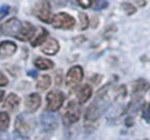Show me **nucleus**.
<instances>
[{
  "label": "nucleus",
  "mask_w": 150,
  "mask_h": 140,
  "mask_svg": "<svg viewBox=\"0 0 150 140\" xmlns=\"http://www.w3.org/2000/svg\"><path fill=\"white\" fill-rule=\"evenodd\" d=\"M108 107V101H107V96L101 93L97 94L96 100L91 104V106L88 108L87 114H86V120L87 121H94L96 119H98L101 116V114L107 109Z\"/></svg>",
  "instance_id": "nucleus-1"
},
{
  "label": "nucleus",
  "mask_w": 150,
  "mask_h": 140,
  "mask_svg": "<svg viewBox=\"0 0 150 140\" xmlns=\"http://www.w3.org/2000/svg\"><path fill=\"white\" fill-rule=\"evenodd\" d=\"M34 128V119L28 114H21L15 119V129L20 136H27Z\"/></svg>",
  "instance_id": "nucleus-2"
},
{
  "label": "nucleus",
  "mask_w": 150,
  "mask_h": 140,
  "mask_svg": "<svg viewBox=\"0 0 150 140\" xmlns=\"http://www.w3.org/2000/svg\"><path fill=\"white\" fill-rule=\"evenodd\" d=\"M47 101V109L50 112H55L61 108L64 101V94L60 91H52L46 96Z\"/></svg>",
  "instance_id": "nucleus-3"
},
{
  "label": "nucleus",
  "mask_w": 150,
  "mask_h": 140,
  "mask_svg": "<svg viewBox=\"0 0 150 140\" xmlns=\"http://www.w3.org/2000/svg\"><path fill=\"white\" fill-rule=\"evenodd\" d=\"M22 28V22L19 21L16 18H12L9 20H7L6 22H4L0 27V31L2 34L5 35H9V36H14L18 38L20 31Z\"/></svg>",
  "instance_id": "nucleus-4"
},
{
  "label": "nucleus",
  "mask_w": 150,
  "mask_h": 140,
  "mask_svg": "<svg viewBox=\"0 0 150 140\" xmlns=\"http://www.w3.org/2000/svg\"><path fill=\"white\" fill-rule=\"evenodd\" d=\"M53 26L56 28H63V29H70L75 26V20L71 15L67 13H59L53 18L52 21Z\"/></svg>",
  "instance_id": "nucleus-5"
},
{
  "label": "nucleus",
  "mask_w": 150,
  "mask_h": 140,
  "mask_svg": "<svg viewBox=\"0 0 150 140\" xmlns=\"http://www.w3.org/2000/svg\"><path fill=\"white\" fill-rule=\"evenodd\" d=\"M80 119V108L75 101H70L63 113V122L66 125H71Z\"/></svg>",
  "instance_id": "nucleus-6"
},
{
  "label": "nucleus",
  "mask_w": 150,
  "mask_h": 140,
  "mask_svg": "<svg viewBox=\"0 0 150 140\" xmlns=\"http://www.w3.org/2000/svg\"><path fill=\"white\" fill-rule=\"evenodd\" d=\"M82 79H83L82 67L81 66H73L66 75V84L70 87H74V86H77Z\"/></svg>",
  "instance_id": "nucleus-7"
},
{
  "label": "nucleus",
  "mask_w": 150,
  "mask_h": 140,
  "mask_svg": "<svg viewBox=\"0 0 150 140\" xmlns=\"http://www.w3.org/2000/svg\"><path fill=\"white\" fill-rule=\"evenodd\" d=\"M57 122H59V118L56 114L52 113L50 111L48 112H45L42 115H41V126L45 131L47 132H50V131H54L56 127H57Z\"/></svg>",
  "instance_id": "nucleus-8"
},
{
  "label": "nucleus",
  "mask_w": 150,
  "mask_h": 140,
  "mask_svg": "<svg viewBox=\"0 0 150 140\" xmlns=\"http://www.w3.org/2000/svg\"><path fill=\"white\" fill-rule=\"evenodd\" d=\"M34 13L35 15L43 22H50V6L48 4V1L42 0L40 1L35 8H34Z\"/></svg>",
  "instance_id": "nucleus-9"
},
{
  "label": "nucleus",
  "mask_w": 150,
  "mask_h": 140,
  "mask_svg": "<svg viewBox=\"0 0 150 140\" xmlns=\"http://www.w3.org/2000/svg\"><path fill=\"white\" fill-rule=\"evenodd\" d=\"M16 51V45L13 41H2L0 44V58L5 59L13 55Z\"/></svg>",
  "instance_id": "nucleus-10"
},
{
  "label": "nucleus",
  "mask_w": 150,
  "mask_h": 140,
  "mask_svg": "<svg viewBox=\"0 0 150 140\" xmlns=\"http://www.w3.org/2000/svg\"><path fill=\"white\" fill-rule=\"evenodd\" d=\"M34 33H35V27L28 22H23L22 28L18 35V39H20L21 41H27L34 35Z\"/></svg>",
  "instance_id": "nucleus-11"
},
{
  "label": "nucleus",
  "mask_w": 150,
  "mask_h": 140,
  "mask_svg": "<svg viewBox=\"0 0 150 140\" xmlns=\"http://www.w3.org/2000/svg\"><path fill=\"white\" fill-rule=\"evenodd\" d=\"M40 105H41V98H40V95L36 94V93L29 94L28 98L26 99V107H27V109H28L30 113L35 112V111L40 107Z\"/></svg>",
  "instance_id": "nucleus-12"
},
{
  "label": "nucleus",
  "mask_w": 150,
  "mask_h": 140,
  "mask_svg": "<svg viewBox=\"0 0 150 140\" xmlns=\"http://www.w3.org/2000/svg\"><path fill=\"white\" fill-rule=\"evenodd\" d=\"M42 52L47 55H54L59 52V42L55 39H46L43 46H42Z\"/></svg>",
  "instance_id": "nucleus-13"
},
{
  "label": "nucleus",
  "mask_w": 150,
  "mask_h": 140,
  "mask_svg": "<svg viewBox=\"0 0 150 140\" xmlns=\"http://www.w3.org/2000/svg\"><path fill=\"white\" fill-rule=\"evenodd\" d=\"M91 96V87L89 85H84L80 88V91L77 92V100L80 104H84L89 100V98Z\"/></svg>",
  "instance_id": "nucleus-14"
},
{
  "label": "nucleus",
  "mask_w": 150,
  "mask_h": 140,
  "mask_svg": "<svg viewBox=\"0 0 150 140\" xmlns=\"http://www.w3.org/2000/svg\"><path fill=\"white\" fill-rule=\"evenodd\" d=\"M19 104H20L19 96H18L16 94H14V93H11V94L7 96L4 107H5L6 109H8V111H14V109H16V107L19 106Z\"/></svg>",
  "instance_id": "nucleus-15"
},
{
  "label": "nucleus",
  "mask_w": 150,
  "mask_h": 140,
  "mask_svg": "<svg viewBox=\"0 0 150 140\" xmlns=\"http://www.w3.org/2000/svg\"><path fill=\"white\" fill-rule=\"evenodd\" d=\"M35 66L39 68V69H50L54 67V62L49 59H46V58H38L35 61H34Z\"/></svg>",
  "instance_id": "nucleus-16"
},
{
  "label": "nucleus",
  "mask_w": 150,
  "mask_h": 140,
  "mask_svg": "<svg viewBox=\"0 0 150 140\" xmlns=\"http://www.w3.org/2000/svg\"><path fill=\"white\" fill-rule=\"evenodd\" d=\"M49 86H50V76L47 74L40 75L38 79V82H36V87L43 91V89H47Z\"/></svg>",
  "instance_id": "nucleus-17"
},
{
  "label": "nucleus",
  "mask_w": 150,
  "mask_h": 140,
  "mask_svg": "<svg viewBox=\"0 0 150 140\" xmlns=\"http://www.w3.org/2000/svg\"><path fill=\"white\" fill-rule=\"evenodd\" d=\"M146 88V81L144 80H137L134 86H132V93L134 95H137V94H141L144 92V89Z\"/></svg>",
  "instance_id": "nucleus-18"
},
{
  "label": "nucleus",
  "mask_w": 150,
  "mask_h": 140,
  "mask_svg": "<svg viewBox=\"0 0 150 140\" xmlns=\"http://www.w3.org/2000/svg\"><path fill=\"white\" fill-rule=\"evenodd\" d=\"M9 126V115L6 112H0V132H4Z\"/></svg>",
  "instance_id": "nucleus-19"
},
{
  "label": "nucleus",
  "mask_w": 150,
  "mask_h": 140,
  "mask_svg": "<svg viewBox=\"0 0 150 140\" xmlns=\"http://www.w3.org/2000/svg\"><path fill=\"white\" fill-rule=\"evenodd\" d=\"M47 35H48V33H47V31L46 29H41V32H40V34L34 39V40H32V42H30V45L33 46V47H35V46H39L41 42H43L46 39H47Z\"/></svg>",
  "instance_id": "nucleus-20"
},
{
  "label": "nucleus",
  "mask_w": 150,
  "mask_h": 140,
  "mask_svg": "<svg viewBox=\"0 0 150 140\" xmlns=\"http://www.w3.org/2000/svg\"><path fill=\"white\" fill-rule=\"evenodd\" d=\"M80 15V29H86L87 27H88V24H89V21H88V16H87V14H84V13H80L79 14Z\"/></svg>",
  "instance_id": "nucleus-21"
},
{
  "label": "nucleus",
  "mask_w": 150,
  "mask_h": 140,
  "mask_svg": "<svg viewBox=\"0 0 150 140\" xmlns=\"http://www.w3.org/2000/svg\"><path fill=\"white\" fill-rule=\"evenodd\" d=\"M108 6V2L104 1V0H95L94 1V5H93V8L95 11H101L103 8H105Z\"/></svg>",
  "instance_id": "nucleus-22"
},
{
  "label": "nucleus",
  "mask_w": 150,
  "mask_h": 140,
  "mask_svg": "<svg viewBox=\"0 0 150 140\" xmlns=\"http://www.w3.org/2000/svg\"><path fill=\"white\" fill-rule=\"evenodd\" d=\"M121 6H122V8L125 11L127 14H134V13L136 12V7H135L134 5H131V4H129V2H123Z\"/></svg>",
  "instance_id": "nucleus-23"
},
{
  "label": "nucleus",
  "mask_w": 150,
  "mask_h": 140,
  "mask_svg": "<svg viewBox=\"0 0 150 140\" xmlns=\"http://www.w3.org/2000/svg\"><path fill=\"white\" fill-rule=\"evenodd\" d=\"M143 119L150 124V104H148L145 107H144V111H143Z\"/></svg>",
  "instance_id": "nucleus-24"
},
{
  "label": "nucleus",
  "mask_w": 150,
  "mask_h": 140,
  "mask_svg": "<svg viewBox=\"0 0 150 140\" xmlns=\"http://www.w3.org/2000/svg\"><path fill=\"white\" fill-rule=\"evenodd\" d=\"M77 2L80 4V6H82L83 8H88L91 6V0H77Z\"/></svg>",
  "instance_id": "nucleus-25"
},
{
  "label": "nucleus",
  "mask_w": 150,
  "mask_h": 140,
  "mask_svg": "<svg viewBox=\"0 0 150 140\" xmlns=\"http://www.w3.org/2000/svg\"><path fill=\"white\" fill-rule=\"evenodd\" d=\"M8 84V79H7V76L2 73V72H0V86H6Z\"/></svg>",
  "instance_id": "nucleus-26"
},
{
  "label": "nucleus",
  "mask_w": 150,
  "mask_h": 140,
  "mask_svg": "<svg viewBox=\"0 0 150 140\" xmlns=\"http://www.w3.org/2000/svg\"><path fill=\"white\" fill-rule=\"evenodd\" d=\"M8 11H9V6H7V5L1 6V7H0V16H4L5 14H7Z\"/></svg>",
  "instance_id": "nucleus-27"
},
{
  "label": "nucleus",
  "mask_w": 150,
  "mask_h": 140,
  "mask_svg": "<svg viewBox=\"0 0 150 140\" xmlns=\"http://www.w3.org/2000/svg\"><path fill=\"white\" fill-rule=\"evenodd\" d=\"M0 140H9V136L6 133H0Z\"/></svg>",
  "instance_id": "nucleus-28"
},
{
  "label": "nucleus",
  "mask_w": 150,
  "mask_h": 140,
  "mask_svg": "<svg viewBox=\"0 0 150 140\" xmlns=\"http://www.w3.org/2000/svg\"><path fill=\"white\" fill-rule=\"evenodd\" d=\"M28 75H32V76H36V72H35V71H29V72H28Z\"/></svg>",
  "instance_id": "nucleus-29"
},
{
  "label": "nucleus",
  "mask_w": 150,
  "mask_h": 140,
  "mask_svg": "<svg viewBox=\"0 0 150 140\" xmlns=\"http://www.w3.org/2000/svg\"><path fill=\"white\" fill-rule=\"evenodd\" d=\"M4 94H5V92H4L2 89H0V102H1L2 99H4Z\"/></svg>",
  "instance_id": "nucleus-30"
}]
</instances>
